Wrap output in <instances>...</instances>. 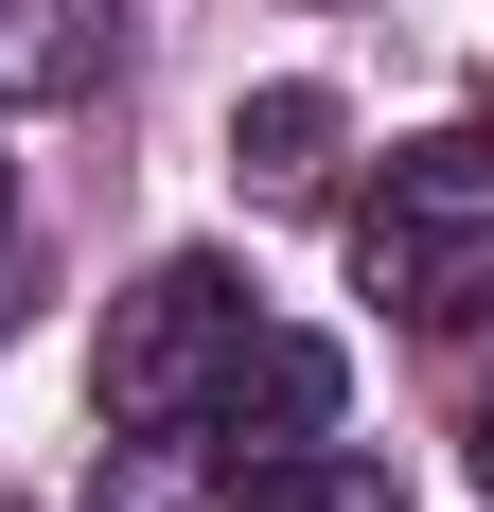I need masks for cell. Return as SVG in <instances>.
<instances>
[{
  "label": "cell",
  "instance_id": "cell-1",
  "mask_svg": "<svg viewBox=\"0 0 494 512\" xmlns=\"http://www.w3.org/2000/svg\"><path fill=\"white\" fill-rule=\"evenodd\" d=\"M247 354V283L212 248H177V265H142V283H124V301H106V424H195L212 407V371Z\"/></svg>",
  "mask_w": 494,
  "mask_h": 512
},
{
  "label": "cell",
  "instance_id": "cell-2",
  "mask_svg": "<svg viewBox=\"0 0 494 512\" xmlns=\"http://www.w3.org/2000/svg\"><path fill=\"white\" fill-rule=\"evenodd\" d=\"M353 265H371V301H406L424 336H459V318H494V195L389 177V212L353 230Z\"/></svg>",
  "mask_w": 494,
  "mask_h": 512
},
{
  "label": "cell",
  "instance_id": "cell-3",
  "mask_svg": "<svg viewBox=\"0 0 494 512\" xmlns=\"http://www.w3.org/2000/svg\"><path fill=\"white\" fill-rule=\"evenodd\" d=\"M212 442H318L336 424V336H283V318H247V354L212 371Z\"/></svg>",
  "mask_w": 494,
  "mask_h": 512
},
{
  "label": "cell",
  "instance_id": "cell-4",
  "mask_svg": "<svg viewBox=\"0 0 494 512\" xmlns=\"http://www.w3.org/2000/svg\"><path fill=\"white\" fill-rule=\"evenodd\" d=\"M230 177L247 195H318L336 177V89H247L230 106Z\"/></svg>",
  "mask_w": 494,
  "mask_h": 512
},
{
  "label": "cell",
  "instance_id": "cell-5",
  "mask_svg": "<svg viewBox=\"0 0 494 512\" xmlns=\"http://www.w3.org/2000/svg\"><path fill=\"white\" fill-rule=\"evenodd\" d=\"M230 512H406L389 460H353V442H265V460L230 477Z\"/></svg>",
  "mask_w": 494,
  "mask_h": 512
},
{
  "label": "cell",
  "instance_id": "cell-6",
  "mask_svg": "<svg viewBox=\"0 0 494 512\" xmlns=\"http://www.w3.org/2000/svg\"><path fill=\"white\" fill-rule=\"evenodd\" d=\"M89 18H106V0H18V36H0V89H71V71H89Z\"/></svg>",
  "mask_w": 494,
  "mask_h": 512
},
{
  "label": "cell",
  "instance_id": "cell-7",
  "mask_svg": "<svg viewBox=\"0 0 494 512\" xmlns=\"http://www.w3.org/2000/svg\"><path fill=\"white\" fill-rule=\"evenodd\" d=\"M459 442H477V495H494V389H477V424H459Z\"/></svg>",
  "mask_w": 494,
  "mask_h": 512
},
{
  "label": "cell",
  "instance_id": "cell-8",
  "mask_svg": "<svg viewBox=\"0 0 494 512\" xmlns=\"http://www.w3.org/2000/svg\"><path fill=\"white\" fill-rule=\"evenodd\" d=\"M0 212H18V195H0Z\"/></svg>",
  "mask_w": 494,
  "mask_h": 512
}]
</instances>
